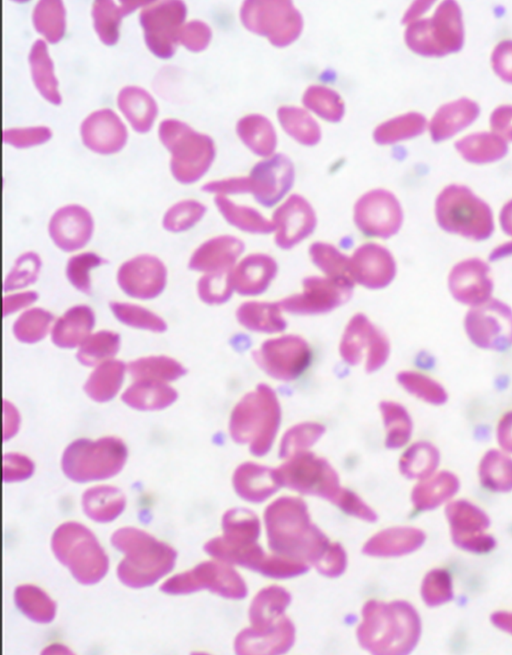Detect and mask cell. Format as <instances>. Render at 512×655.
<instances>
[{"instance_id": "cb8c5ba5", "label": "cell", "mask_w": 512, "mask_h": 655, "mask_svg": "<svg viewBox=\"0 0 512 655\" xmlns=\"http://www.w3.org/2000/svg\"><path fill=\"white\" fill-rule=\"evenodd\" d=\"M52 136L46 126L13 128L3 131V141L17 148H26L46 142Z\"/></svg>"}, {"instance_id": "277c9868", "label": "cell", "mask_w": 512, "mask_h": 655, "mask_svg": "<svg viewBox=\"0 0 512 655\" xmlns=\"http://www.w3.org/2000/svg\"><path fill=\"white\" fill-rule=\"evenodd\" d=\"M437 217L446 230L471 237H485L493 227L489 207L469 189L458 185H451L440 194Z\"/></svg>"}, {"instance_id": "3957f363", "label": "cell", "mask_w": 512, "mask_h": 655, "mask_svg": "<svg viewBox=\"0 0 512 655\" xmlns=\"http://www.w3.org/2000/svg\"><path fill=\"white\" fill-rule=\"evenodd\" d=\"M158 134L163 145L171 152L170 167L175 179L185 184L196 181L211 162V139L177 119L163 120Z\"/></svg>"}, {"instance_id": "f546056e", "label": "cell", "mask_w": 512, "mask_h": 655, "mask_svg": "<svg viewBox=\"0 0 512 655\" xmlns=\"http://www.w3.org/2000/svg\"><path fill=\"white\" fill-rule=\"evenodd\" d=\"M501 223L507 232L512 233V200L502 209Z\"/></svg>"}, {"instance_id": "83f0119b", "label": "cell", "mask_w": 512, "mask_h": 655, "mask_svg": "<svg viewBox=\"0 0 512 655\" xmlns=\"http://www.w3.org/2000/svg\"><path fill=\"white\" fill-rule=\"evenodd\" d=\"M490 127L504 141H512V105L497 107L490 116Z\"/></svg>"}, {"instance_id": "4316f807", "label": "cell", "mask_w": 512, "mask_h": 655, "mask_svg": "<svg viewBox=\"0 0 512 655\" xmlns=\"http://www.w3.org/2000/svg\"><path fill=\"white\" fill-rule=\"evenodd\" d=\"M491 65L503 81L512 83V40H504L494 48Z\"/></svg>"}, {"instance_id": "8fae6325", "label": "cell", "mask_w": 512, "mask_h": 655, "mask_svg": "<svg viewBox=\"0 0 512 655\" xmlns=\"http://www.w3.org/2000/svg\"><path fill=\"white\" fill-rule=\"evenodd\" d=\"M166 268L151 255H141L125 262L119 269L118 282L131 296L149 298L163 289Z\"/></svg>"}, {"instance_id": "52a82bcc", "label": "cell", "mask_w": 512, "mask_h": 655, "mask_svg": "<svg viewBox=\"0 0 512 655\" xmlns=\"http://www.w3.org/2000/svg\"><path fill=\"white\" fill-rule=\"evenodd\" d=\"M187 6L180 0L148 1L140 11V23L149 50L160 58H170L177 48Z\"/></svg>"}, {"instance_id": "7a4b0ae2", "label": "cell", "mask_w": 512, "mask_h": 655, "mask_svg": "<svg viewBox=\"0 0 512 655\" xmlns=\"http://www.w3.org/2000/svg\"><path fill=\"white\" fill-rule=\"evenodd\" d=\"M56 558L84 585L100 581L108 570V558L93 533L84 525L67 522L51 539Z\"/></svg>"}, {"instance_id": "7c38bea8", "label": "cell", "mask_w": 512, "mask_h": 655, "mask_svg": "<svg viewBox=\"0 0 512 655\" xmlns=\"http://www.w3.org/2000/svg\"><path fill=\"white\" fill-rule=\"evenodd\" d=\"M93 232L91 214L80 205H67L58 209L49 223V234L54 243L64 251L82 248Z\"/></svg>"}, {"instance_id": "ba28073f", "label": "cell", "mask_w": 512, "mask_h": 655, "mask_svg": "<svg viewBox=\"0 0 512 655\" xmlns=\"http://www.w3.org/2000/svg\"><path fill=\"white\" fill-rule=\"evenodd\" d=\"M465 329L478 347L506 349L512 344V311L501 302H485L467 314Z\"/></svg>"}, {"instance_id": "9a60e30c", "label": "cell", "mask_w": 512, "mask_h": 655, "mask_svg": "<svg viewBox=\"0 0 512 655\" xmlns=\"http://www.w3.org/2000/svg\"><path fill=\"white\" fill-rule=\"evenodd\" d=\"M148 1H121L119 4L111 0L95 1L92 5L94 29L100 40L106 45H114L119 38L121 19Z\"/></svg>"}, {"instance_id": "5bb4252c", "label": "cell", "mask_w": 512, "mask_h": 655, "mask_svg": "<svg viewBox=\"0 0 512 655\" xmlns=\"http://www.w3.org/2000/svg\"><path fill=\"white\" fill-rule=\"evenodd\" d=\"M117 103L135 131L145 133L150 130L157 116L158 106L145 89L126 86L120 90Z\"/></svg>"}, {"instance_id": "e0dca14e", "label": "cell", "mask_w": 512, "mask_h": 655, "mask_svg": "<svg viewBox=\"0 0 512 655\" xmlns=\"http://www.w3.org/2000/svg\"><path fill=\"white\" fill-rule=\"evenodd\" d=\"M455 147L466 160L474 163L495 161L507 152L506 141L492 132L470 134L458 140Z\"/></svg>"}, {"instance_id": "ffe728a7", "label": "cell", "mask_w": 512, "mask_h": 655, "mask_svg": "<svg viewBox=\"0 0 512 655\" xmlns=\"http://www.w3.org/2000/svg\"><path fill=\"white\" fill-rule=\"evenodd\" d=\"M15 602L23 614L38 623H49L55 616V603L38 587L19 586L15 591Z\"/></svg>"}, {"instance_id": "484cf974", "label": "cell", "mask_w": 512, "mask_h": 655, "mask_svg": "<svg viewBox=\"0 0 512 655\" xmlns=\"http://www.w3.org/2000/svg\"><path fill=\"white\" fill-rule=\"evenodd\" d=\"M210 37V28L204 22L192 20L182 27L179 42L191 51H200L206 47Z\"/></svg>"}, {"instance_id": "30bf717a", "label": "cell", "mask_w": 512, "mask_h": 655, "mask_svg": "<svg viewBox=\"0 0 512 655\" xmlns=\"http://www.w3.org/2000/svg\"><path fill=\"white\" fill-rule=\"evenodd\" d=\"M234 576L224 566L205 562L194 569L179 573L166 580L160 587L167 594H188L201 588H209L222 595L231 596L234 592Z\"/></svg>"}, {"instance_id": "d4e9b609", "label": "cell", "mask_w": 512, "mask_h": 655, "mask_svg": "<svg viewBox=\"0 0 512 655\" xmlns=\"http://www.w3.org/2000/svg\"><path fill=\"white\" fill-rule=\"evenodd\" d=\"M40 265V259L36 254L29 252L22 255L8 276L5 286L8 284V288L19 287L33 282L36 279Z\"/></svg>"}, {"instance_id": "44dd1931", "label": "cell", "mask_w": 512, "mask_h": 655, "mask_svg": "<svg viewBox=\"0 0 512 655\" xmlns=\"http://www.w3.org/2000/svg\"><path fill=\"white\" fill-rule=\"evenodd\" d=\"M482 483L496 491L512 489V460L498 451L488 452L479 468Z\"/></svg>"}, {"instance_id": "f1b7e54d", "label": "cell", "mask_w": 512, "mask_h": 655, "mask_svg": "<svg viewBox=\"0 0 512 655\" xmlns=\"http://www.w3.org/2000/svg\"><path fill=\"white\" fill-rule=\"evenodd\" d=\"M497 438L504 449L512 452V410L500 418L497 426Z\"/></svg>"}, {"instance_id": "9c48e42d", "label": "cell", "mask_w": 512, "mask_h": 655, "mask_svg": "<svg viewBox=\"0 0 512 655\" xmlns=\"http://www.w3.org/2000/svg\"><path fill=\"white\" fill-rule=\"evenodd\" d=\"M84 145L100 154L119 151L127 140V129L119 116L109 108L88 115L80 127Z\"/></svg>"}, {"instance_id": "6da1fadb", "label": "cell", "mask_w": 512, "mask_h": 655, "mask_svg": "<svg viewBox=\"0 0 512 655\" xmlns=\"http://www.w3.org/2000/svg\"><path fill=\"white\" fill-rule=\"evenodd\" d=\"M111 543L125 555L117 568L118 578L132 588L154 584L175 564L173 548L137 528L118 529L113 533Z\"/></svg>"}, {"instance_id": "603a6c76", "label": "cell", "mask_w": 512, "mask_h": 655, "mask_svg": "<svg viewBox=\"0 0 512 655\" xmlns=\"http://www.w3.org/2000/svg\"><path fill=\"white\" fill-rule=\"evenodd\" d=\"M100 256L94 253H82L73 256L68 261L67 276L71 283L82 291H89V270L104 263Z\"/></svg>"}, {"instance_id": "7402d4cb", "label": "cell", "mask_w": 512, "mask_h": 655, "mask_svg": "<svg viewBox=\"0 0 512 655\" xmlns=\"http://www.w3.org/2000/svg\"><path fill=\"white\" fill-rule=\"evenodd\" d=\"M204 210V206L196 201H180L167 210L163 226L173 232L186 230L201 218Z\"/></svg>"}, {"instance_id": "4fadbf2b", "label": "cell", "mask_w": 512, "mask_h": 655, "mask_svg": "<svg viewBox=\"0 0 512 655\" xmlns=\"http://www.w3.org/2000/svg\"><path fill=\"white\" fill-rule=\"evenodd\" d=\"M478 104L468 98H460L441 106L430 124L435 141L448 139L469 126L479 115Z\"/></svg>"}, {"instance_id": "2e32d148", "label": "cell", "mask_w": 512, "mask_h": 655, "mask_svg": "<svg viewBox=\"0 0 512 655\" xmlns=\"http://www.w3.org/2000/svg\"><path fill=\"white\" fill-rule=\"evenodd\" d=\"M29 64L33 82L40 94L53 104L61 103L58 81L54 75L53 61L49 56L46 43L37 39L29 53Z\"/></svg>"}, {"instance_id": "8992f818", "label": "cell", "mask_w": 512, "mask_h": 655, "mask_svg": "<svg viewBox=\"0 0 512 655\" xmlns=\"http://www.w3.org/2000/svg\"><path fill=\"white\" fill-rule=\"evenodd\" d=\"M125 455V447L115 439H103L97 443L78 441L66 450L63 468L70 478L77 481L107 478L121 468Z\"/></svg>"}, {"instance_id": "5b68a950", "label": "cell", "mask_w": 512, "mask_h": 655, "mask_svg": "<svg viewBox=\"0 0 512 655\" xmlns=\"http://www.w3.org/2000/svg\"><path fill=\"white\" fill-rule=\"evenodd\" d=\"M410 42L418 52L428 56H445L459 51L464 43V27L459 5L443 1L432 18L413 28Z\"/></svg>"}, {"instance_id": "ac0fdd59", "label": "cell", "mask_w": 512, "mask_h": 655, "mask_svg": "<svg viewBox=\"0 0 512 655\" xmlns=\"http://www.w3.org/2000/svg\"><path fill=\"white\" fill-rule=\"evenodd\" d=\"M65 7L59 0L38 1L33 9L35 29L50 43H57L65 33Z\"/></svg>"}, {"instance_id": "d6986e66", "label": "cell", "mask_w": 512, "mask_h": 655, "mask_svg": "<svg viewBox=\"0 0 512 655\" xmlns=\"http://www.w3.org/2000/svg\"><path fill=\"white\" fill-rule=\"evenodd\" d=\"M83 507L87 516L94 521L109 522L123 510L124 498L112 488L91 489L84 495Z\"/></svg>"}]
</instances>
